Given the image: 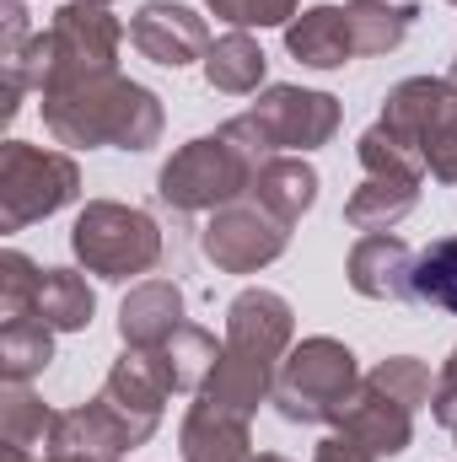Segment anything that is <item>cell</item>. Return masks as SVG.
I'll return each instance as SVG.
<instances>
[{
  "label": "cell",
  "instance_id": "6da1fadb",
  "mask_svg": "<svg viewBox=\"0 0 457 462\" xmlns=\"http://www.w3.org/2000/svg\"><path fill=\"white\" fill-rule=\"evenodd\" d=\"M38 114L43 129L70 145V151H92V145H114V151H151L167 129L162 97L129 76H92L76 87H54L38 92Z\"/></svg>",
  "mask_w": 457,
  "mask_h": 462
},
{
  "label": "cell",
  "instance_id": "7a4b0ae2",
  "mask_svg": "<svg viewBox=\"0 0 457 462\" xmlns=\"http://www.w3.org/2000/svg\"><path fill=\"white\" fill-rule=\"evenodd\" d=\"M118 43H124V22L103 0H65L49 16V27L33 32V49H27L33 92L76 87V81L118 70Z\"/></svg>",
  "mask_w": 457,
  "mask_h": 462
},
{
  "label": "cell",
  "instance_id": "3957f363",
  "mask_svg": "<svg viewBox=\"0 0 457 462\" xmlns=\"http://www.w3.org/2000/svg\"><path fill=\"white\" fill-rule=\"evenodd\" d=\"M355 393H360V360L334 334L291 345L275 376V409L285 425H340Z\"/></svg>",
  "mask_w": 457,
  "mask_h": 462
},
{
  "label": "cell",
  "instance_id": "277c9868",
  "mask_svg": "<svg viewBox=\"0 0 457 462\" xmlns=\"http://www.w3.org/2000/svg\"><path fill=\"white\" fill-rule=\"evenodd\" d=\"M253 172H258V156L247 145H237L227 129H216L167 156V167L156 172V194H162V205H173L183 216H205V210L216 216L221 205L247 199Z\"/></svg>",
  "mask_w": 457,
  "mask_h": 462
},
{
  "label": "cell",
  "instance_id": "5b68a950",
  "mask_svg": "<svg viewBox=\"0 0 457 462\" xmlns=\"http://www.w3.org/2000/svg\"><path fill=\"white\" fill-rule=\"evenodd\" d=\"M162 226L151 210L140 205H118V199H87L76 226H70V253L87 274L124 285L135 274H151L162 263Z\"/></svg>",
  "mask_w": 457,
  "mask_h": 462
},
{
  "label": "cell",
  "instance_id": "8992f818",
  "mask_svg": "<svg viewBox=\"0 0 457 462\" xmlns=\"http://www.w3.org/2000/svg\"><path fill=\"white\" fill-rule=\"evenodd\" d=\"M340 124H344V108L334 92H307V87H285L280 81V87H264L258 103L247 114L227 118L221 129L264 162L275 151H296V156L318 151V145H329L340 134Z\"/></svg>",
  "mask_w": 457,
  "mask_h": 462
},
{
  "label": "cell",
  "instance_id": "52a82bcc",
  "mask_svg": "<svg viewBox=\"0 0 457 462\" xmlns=\"http://www.w3.org/2000/svg\"><path fill=\"white\" fill-rule=\"evenodd\" d=\"M355 156H360V189L344 199V221L360 231H393L415 205H420V183H425V162L393 140L382 124H371L360 140H355Z\"/></svg>",
  "mask_w": 457,
  "mask_h": 462
},
{
  "label": "cell",
  "instance_id": "ba28073f",
  "mask_svg": "<svg viewBox=\"0 0 457 462\" xmlns=\"http://www.w3.org/2000/svg\"><path fill=\"white\" fill-rule=\"evenodd\" d=\"M393 140H404L436 183H457V87L442 76H409L382 97L377 118Z\"/></svg>",
  "mask_w": 457,
  "mask_h": 462
},
{
  "label": "cell",
  "instance_id": "9c48e42d",
  "mask_svg": "<svg viewBox=\"0 0 457 462\" xmlns=\"http://www.w3.org/2000/svg\"><path fill=\"white\" fill-rule=\"evenodd\" d=\"M81 194V167L70 151L5 140L0 145V231H27L33 221L60 216Z\"/></svg>",
  "mask_w": 457,
  "mask_h": 462
},
{
  "label": "cell",
  "instance_id": "30bf717a",
  "mask_svg": "<svg viewBox=\"0 0 457 462\" xmlns=\"http://www.w3.org/2000/svg\"><path fill=\"white\" fill-rule=\"evenodd\" d=\"M291 247V226L280 216H269L258 199H237L221 205L205 231H200V253L221 269V274H258L269 269L280 253Z\"/></svg>",
  "mask_w": 457,
  "mask_h": 462
},
{
  "label": "cell",
  "instance_id": "8fae6325",
  "mask_svg": "<svg viewBox=\"0 0 457 462\" xmlns=\"http://www.w3.org/2000/svg\"><path fill=\"white\" fill-rule=\"evenodd\" d=\"M129 43L140 60L162 65V70H183L194 60L210 54V27L194 5H178V0H145L135 16H129Z\"/></svg>",
  "mask_w": 457,
  "mask_h": 462
},
{
  "label": "cell",
  "instance_id": "7c38bea8",
  "mask_svg": "<svg viewBox=\"0 0 457 462\" xmlns=\"http://www.w3.org/2000/svg\"><path fill=\"white\" fill-rule=\"evenodd\" d=\"M227 345L264 360V365H280L291 345H296V312L280 291H264V285H247L237 291L227 307Z\"/></svg>",
  "mask_w": 457,
  "mask_h": 462
},
{
  "label": "cell",
  "instance_id": "4fadbf2b",
  "mask_svg": "<svg viewBox=\"0 0 457 462\" xmlns=\"http://www.w3.org/2000/svg\"><path fill=\"white\" fill-rule=\"evenodd\" d=\"M344 280L366 301H415V253L393 231H366L344 258Z\"/></svg>",
  "mask_w": 457,
  "mask_h": 462
},
{
  "label": "cell",
  "instance_id": "5bb4252c",
  "mask_svg": "<svg viewBox=\"0 0 457 462\" xmlns=\"http://www.w3.org/2000/svg\"><path fill=\"white\" fill-rule=\"evenodd\" d=\"M334 430L355 436V441H360L366 452H377V457H404V452L415 447V409L360 376V393L350 398V409H344V420Z\"/></svg>",
  "mask_w": 457,
  "mask_h": 462
},
{
  "label": "cell",
  "instance_id": "9a60e30c",
  "mask_svg": "<svg viewBox=\"0 0 457 462\" xmlns=\"http://www.w3.org/2000/svg\"><path fill=\"white\" fill-rule=\"evenodd\" d=\"M275 376H280V365H264V360H253V355H242V349L221 345V360H216V371L205 376L200 398L216 403L221 414H237V420L253 425L258 403H275Z\"/></svg>",
  "mask_w": 457,
  "mask_h": 462
},
{
  "label": "cell",
  "instance_id": "2e32d148",
  "mask_svg": "<svg viewBox=\"0 0 457 462\" xmlns=\"http://www.w3.org/2000/svg\"><path fill=\"white\" fill-rule=\"evenodd\" d=\"M183 328V291L173 280H140L118 301V339L124 349H156Z\"/></svg>",
  "mask_w": 457,
  "mask_h": 462
},
{
  "label": "cell",
  "instance_id": "e0dca14e",
  "mask_svg": "<svg viewBox=\"0 0 457 462\" xmlns=\"http://www.w3.org/2000/svg\"><path fill=\"white\" fill-rule=\"evenodd\" d=\"M247 199H258L269 216H280L285 226H296V221L318 205V167H312L307 156L275 151V156H264V162H258Z\"/></svg>",
  "mask_w": 457,
  "mask_h": 462
},
{
  "label": "cell",
  "instance_id": "ac0fdd59",
  "mask_svg": "<svg viewBox=\"0 0 457 462\" xmlns=\"http://www.w3.org/2000/svg\"><path fill=\"white\" fill-rule=\"evenodd\" d=\"M178 457L183 462H253V436L247 420L221 414L216 403L194 398L183 425H178Z\"/></svg>",
  "mask_w": 457,
  "mask_h": 462
},
{
  "label": "cell",
  "instance_id": "d6986e66",
  "mask_svg": "<svg viewBox=\"0 0 457 462\" xmlns=\"http://www.w3.org/2000/svg\"><path fill=\"white\" fill-rule=\"evenodd\" d=\"M285 54L307 70H340L355 60V43H350V22H344V5H307L291 16L285 27Z\"/></svg>",
  "mask_w": 457,
  "mask_h": 462
},
{
  "label": "cell",
  "instance_id": "ffe728a7",
  "mask_svg": "<svg viewBox=\"0 0 457 462\" xmlns=\"http://www.w3.org/2000/svg\"><path fill=\"white\" fill-rule=\"evenodd\" d=\"M49 436H54V409L27 382H5V393H0V457L38 462L33 452L49 447Z\"/></svg>",
  "mask_w": 457,
  "mask_h": 462
},
{
  "label": "cell",
  "instance_id": "44dd1931",
  "mask_svg": "<svg viewBox=\"0 0 457 462\" xmlns=\"http://www.w3.org/2000/svg\"><path fill=\"white\" fill-rule=\"evenodd\" d=\"M415 16H420V5H415V0H350V5H344V22H350L355 60L393 54V49L409 38Z\"/></svg>",
  "mask_w": 457,
  "mask_h": 462
},
{
  "label": "cell",
  "instance_id": "7402d4cb",
  "mask_svg": "<svg viewBox=\"0 0 457 462\" xmlns=\"http://www.w3.org/2000/svg\"><path fill=\"white\" fill-rule=\"evenodd\" d=\"M103 393L124 409H135V414L162 420V409L173 398V382H167V371L151 349H124L114 360V371H108V382H103Z\"/></svg>",
  "mask_w": 457,
  "mask_h": 462
},
{
  "label": "cell",
  "instance_id": "603a6c76",
  "mask_svg": "<svg viewBox=\"0 0 457 462\" xmlns=\"http://www.w3.org/2000/svg\"><path fill=\"white\" fill-rule=\"evenodd\" d=\"M264 76H269V54L258 49L253 32H237V27H231L227 38H216L210 54H205V81H210V92L247 97V92L264 87Z\"/></svg>",
  "mask_w": 457,
  "mask_h": 462
},
{
  "label": "cell",
  "instance_id": "cb8c5ba5",
  "mask_svg": "<svg viewBox=\"0 0 457 462\" xmlns=\"http://www.w3.org/2000/svg\"><path fill=\"white\" fill-rule=\"evenodd\" d=\"M92 312H98V296H92L87 274H76V269H43L33 318H43L54 334H81V328H92Z\"/></svg>",
  "mask_w": 457,
  "mask_h": 462
},
{
  "label": "cell",
  "instance_id": "d4e9b609",
  "mask_svg": "<svg viewBox=\"0 0 457 462\" xmlns=\"http://www.w3.org/2000/svg\"><path fill=\"white\" fill-rule=\"evenodd\" d=\"M151 355L162 360V371H167L173 393H200V387H205V376H210V371H216V360H221V345H216V334H205V328L183 323L173 339H162Z\"/></svg>",
  "mask_w": 457,
  "mask_h": 462
},
{
  "label": "cell",
  "instance_id": "484cf974",
  "mask_svg": "<svg viewBox=\"0 0 457 462\" xmlns=\"http://www.w3.org/2000/svg\"><path fill=\"white\" fill-rule=\"evenodd\" d=\"M54 360V328L43 318H5L0 323V376L5 382H33Z\"/></svg>",
  "mask_w": 457,
  "mask_h": 462
},
{
  "label": "cell",
  "instance_id": "4316f807",
  "mask_svg": "<svg viewBox=\"0 0 457 462\" xmlns=\"http://www.w3.org/2000/svg\"><path fill=\"white\" fill-rule=\"evenodd\" d=\"M415 301L457 318V236H436L425 253H415Z\"/></svg>",
  "mask_w": 457,
  "mask_h": 462
},
{
  "label": "cell",
  "instance_id": "83f0119b",
  "mask_svg": "<svg viewBox=\"0 0 457 462\" xmlns=\"http://www.w3.org/2000/svg\"><path fill=\"white\" fill-rule=\"evenodd\" d=\"M366 382H377L382 393H393V398L409 403L415 414L436 398V376H431V365L415 360V355H387V360H377V365L366 371Z\"/></svg>",
  "mask_w": 457,
  "mask_h": 462
},
{
  "label": "cell",
  "instance_id": "f1b7e54d",
  "mask_svg": "<svg viewBox=\"0 0 457 462\" xmlns=\"http://www.w3.org/2000/svg\"><path fill=\"white\" fill-rule=\"evenodd\" d=\"M38 280H43V269H38L27 253L5 247V253H0V312H5V318H33Z\"/></svg>",
  "mask_w": 457,
  "mask_h": 462
},
{
  "label": "cell",
  "instance_id": "f546056e",
  "mask_svg": "<svg viewBox=\"0 0 457 462\" xmlns=\"http://www.w3.org/2000/svg\"><path fill=\"white\" fill-rule=\"evenodd\" d=\"M205 5H210V16H221L237 32H247V27H291L302 0H205Z\"/></svg>",
  "mask_w": 457,
  "mask_h": 462
},
{
  "label": "cell",
  "instance_id": "4dcf8cb0",
  "mask_svg": "<svg viewBox=\"0 0 457 462\" xmlns=\"http://www.w3.org/2000/svg\"><path fill=\"white\" fill-rule=\"evenodd\" d=\"M431 414H436V425L457 436V345L447 355V365L436 371V398H431Z\"/></svg>",
  "mask_w": 457,
  "mask_h": 462
},
{
  "label": "cell",
  "instance_id": "1f68e13d",
  "mask_svg": "<svg viewBox=\"0 0 457 462\" xmlns=\"http://www.w3.org/2000/svg\"><path fill=\"white\" fill-rule=\"evenodd\" d=\"M312 462H377V452H366V447H360L355 436L334 430V436H323V441H318Z\"/></svg>",
  "mask_w": 457,
  "mask_h": 462
},
{
  "label": "cell",
  "instance_id": "d6a6232c",
  "mask_svg": "<svg viewBox=\"0 0 457 462\" xmlns=\"http://www.w3.org/2000/svg\"><path fill=\"white\" fill-rule=\"evenodd\" d=\"M38 462H92V457H81V452H43Z\"/></svg>",
  "mask_w": 457,
  "mask_h": 462
},
{
  "label": "cell",
  "instance_id": "836d02e7",
  "mask_svg": "<svg viewBox=\"0 0 457 462\" xmlns=\"http://www.w3.org/2000/svg\"><path fill=\"white\" fill-rule=\"evenodd\" d=\"M253 462H291V457H280V452H253Z\"/></svg>",
  "mask_w": 457,
  "mask_h": 462
},
{
  "label": "cell",
  "instance_id": "e575fe53",
  "mask_svg": "<svg viewBox=\"0 0 457 462\" xmlns=\"http://www.w3.org/2000/svg\"><path fill=\"white\" fill-rule=\"evenodd\" d=\"M447 81H452V87H457V60H452V70H447Z\"/></svg>",
  "mask_w": 457,
  "mask_h": 462
},
{
  "label": "cell",
  "instance_id": "d590c367",
  "mask_svg": "<svg viewBox=\"0 0 457 462\" xmlns=\"http://www.w3.org/2000/svg\"><path fill=\"white\" fill-rule=\"evenodd\" d=\"M103 5H114V0H103Z\"/></svg>",
  "mask_w": 457,
  "mask_h": 462
},
{
  "label": "cell",
  "instance_id": "8d00e7d4",
  "mask_svg": "<svg viewBox=\"0 0 457 462\" xmlns=\"http://www.w3.org/2000/svg\"><path fill=\"white\" fill-rule=\"evenodd\" d=\"M447 5H457V0H447Z\"/></svg>",
  "mask_w": 457,
  "mask_h": 462
},
{
  "label": "cell",
  "instance_id": "74e56055",
  "mask_svg": "<svg viewBox=\"0 0 457 462\" xmlns=\"http://www.w3.org/2000/svg\"><path fill=\"white\" fill-rule=\"evenodd\" d=\"M452 441H457V436H452Z\"/></svg>",
  "mask_w": 457,
  "mask_h": 462
}]
</instances>
